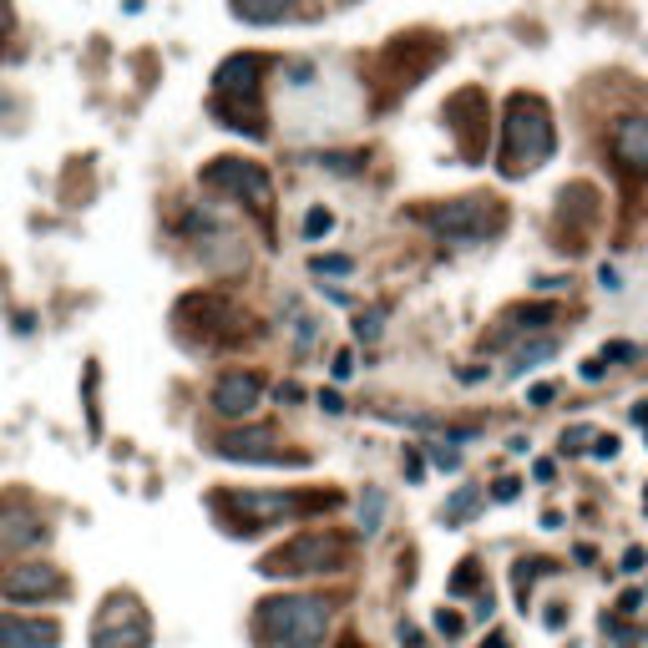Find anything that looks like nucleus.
Masks as SVG:
<instances>
[{"label": "nucleus", "mask_w": 648, "mask_h": 648, "mask_svg": "<svg viewBox=\"0 0 648 648\" xmlns=\"http://www.w3.org/2000/svg\"><path fill=\"white\" fill-rule=\"evenodd\" d=\"M557 137H552V117L537 97L512 92L507 102V122H502V178H527L552 157Z\"/></svg>", "instance_id": "1"}, {"label": "nucleus", "mask_w": 648, "mask_h": 648, "mask_svg": "<svg viewBox=\"0 0 648 648\" xmlns=\"http://www.w3.org/2000/svg\"><path fill=\"white\" fill-rule=\"evenodd\" d=\"M254 633L269 648H319L330 633V608L319 598H269L259 608Z\"/></svg>", "instance_id": "2"}, {"label": "nucleus", "mask_w": 648, "mask_h": 648, "mask_svg": "<svg viewBox=\"0 0 648 648\" xmlns=\"http://www.w3.org/2000/svg\"><path fill=\"white\" fill-rule=\"evenodd\" d=\"M259 76H264V56H233L218 66L213 76V97L228 127H249L254 137H264V117H259Z\"/></svg>", "instance_id": "3"}, {"label": "nucleus", "mask_w": 648, "mask_h": 648, "mask_svg": "<svg viewBox=\"0 0 648 648\" xmlns=\"http://www.w3.org/2000/svg\"><path fill=\"white\" fill-rule=\"evenodd\" d=\"M426 223L446 238V243H481L486 233H497L507 223V208L497 198H456V203H441L426 213Z\"/></svg>", "instance_id": "4"}, {"label": "nucleus", "mask_w": 648, "mask_h": 648, "mask_svg": "<svg viewBox=\"0 0 648 648\" xmlns=\"http://www.w3.org/2000/svg\"><path fill=\"white\" fill-rule=\"evenodd\" d=\"M330 562H340V542L324 537V532H309V537H294L289 547L269 552L259 562V573H269V578H299V573H330Z\"/></svg>", "instance_id": "5"}, {"label": "nucleus", "mask_w": 648, "mask_h": 648, "mask_svg": "<svg viewBox=\"0 0 648 648\" xmlns=\"http://www.w3.org/2000/svg\"><path fill=\"white\" fill-rule=\"evenodd\" d=\"M147 638H152V623L137 608V598H112L97 618L92 648H147Z\"/></svg>", "instance_id": "6"}, {"label": "nucleus", "mask_w": 648, "mask_h": 648, "mask_svg": "<svg viewBox=\"0 0 648 648\" xmlns=\"http://www.w3.org/2000/svg\"><path fill=\"white\" fill-rule=\"evenodd\" d=\"M203 183H208V188H223V193H233V198H249L254 208H269V203H274L269 173L259 168V162H249V157H218L213 168L203 173Z\"/></svg>", "instance_id": "7"}, {"label": "nucleus", "mask_w": 648, "mask_h": 648, "mask_svg": "<svg viewBox=\"0 0 648 648\" xmlns=\"http://www.w3.org/2000/svg\"><path fill=\"white\" fill-rule=\"evenodd\" d=\"M446 122H451L456 152L476 162V157L486 152V97L471 92V102H466V92H456V97L446 102Z\"/></svg>", "instance_id": "8"}, {"label": "nucleus", "mask_w": 648, "mask_h": 648, "mask_svg": "<svg viewBox=\"0 0 648 648\" xmlns=\"http://www.w3.org/2000/svg\"><path fill=\"white\" fill-rule=\"evenodd\" d=\"M0 593L21 598V603H46V598L66 593V583H61L56 567H46V562H21V567H11V573L0 578Z\"/></svg>", "instance_id": "9"}, {"label": "nucleus", "mask_w": 648, "mask_h": 648, "mask_svg": "<svg viewBox=\"0 0 648 648\" xmlns=\"http://www.w3.org/2000/svg\"><path fill=\"white\" fill-rule=\"evenodd\" d=\"M259 395H264V385H259V375H243V370H233V375H223L218 385H213V411L218 416H254L259 411Z\"/></svg>", "instance_id": "10"}, {"label": "nucleus", "mask_w": 648, "mask_h": 648, "mask_svg": "<svg viewBox=\"0 0 648 648\" xmlns=\"http://www.w3.org/2000/svg\"><path fill=\"white\" fill-rule=\"evenodd\" d=\"M61 623L56 618H21V613H0V648H56Z\"/></svg>", "instance_id": "11"}, {"label": "nucleus", "mask_w": 648, "mask_h": 648, "mask_svg": "<svg viewBox=\"0 0 648 648\" xmlns=\"http://www.w3.org/2000/svg\"><path fill=\"white\" fill-rule=\"evenodd\" d=\"M613 157L623 162L628 173L648 178V117L643 112L618 117V127H613Z\"/></svg>", "instance_id": "12"}, {"label": "nucleus", "mask_w": 648, "mask_h": 648, "mask_svg": "<svg viewBox=\"0 0 648 648\" xmlns=\"http://www.w3.org/2000/svg\"><path fill=\"white\" fill-rule=\"evenodd\" d=\"M269 446H274L269 431H238V436H223V441H218V451H223L228 461H279V451H269Z\"/></svg>", "instance_id": "13"}, {"label": "nucleus", "mask_w": 648, "mask_h": 648, "mask_svg": "<svg viewBox=\"0 0 648 648\" xmlns=\"http://www.w3.org/2000/svg\"><path fill=\"white\" fill-rule=\"evenodd\" d=\"M233 16L249 26H274L289 16V0H233Z\"/></svg>", "instance_id": "14"}, {"label": "nucleus", "mask_w": 648, "mask_h": 648, "mask_svg": "<svg viewBox=\"0 0 648 648\" xmlns=\"http://www.w3.org/2000/svg\"><path fill=\"white\" fill-rule=\"evenodd\" d=\"M557 355V340H532V345H522L517 355H512V370L507 375H527L532 365H542V360H552Z\"/></svg>", "instance_id": "15"}, {"label": "nucleus", "mask_w": 648, "mask_h": 648, "mask_svg": "<svg viewBox=\"0 0 648 648\" xmlns=\"http://www.w3.org/2000/svg\"><path fill=\"white\" fill-rule=\"evenodd\" d=\"M385 522V492H375V486H365V497H360V532L375 537Z\"/></svg>", "instance_id": "16"}, {"label": "nucleus", "mask_w": 648, "mask_h": 648, "mask_svg": "<svg viewBox=\"0 0 648 648\" xmlns=\"http://www.w3.org/2000/svg\"><path fill=\"white\" fill-rule=\"evenodd\" d=\"M476 507H481V492H476V486H466V492H456V497L446 502V512H441V517H446V527H456V522H466Z\"/></svg>", "instance_id": "17"}, {"label": "nucleus", "mask_w": 648, "mask_h": 648, "mask_svg": "<svg viewBox=\"0 0 648 648\" xmlns=\"http://www.w3.org/2000/svg\"><path fill=\"white\" fill-rule=\"evenodd\" d=\"M471 588H476V562H461V573L446 583V593H451V598H461V593H471Z\"/></svg>", "instance_id": "18"}, {"label": "nucleus", "mask_w": 648, "mask_h": 648, "mask_svg": "<svg viewBox=\"0 0 648 648\" xmlns=\"http://www.w3.org/2000/svg\"><path fill=\"white\" fill-rule=\"evenodd\" d=\"M330 228H335V218H330V213H324V208H309V218H304V233H309V238L330 233Z\"/></svg>", "instance_id": "19"}, {"label": "nucleus", "mask_w": 648, "mask_h": 648, "mask_svg": "<svg viewBox=\"0 0 648 648\" xmlns=\"http://www.w3.org/2000/svg\"><path fill=\"white\" fill-rule=\"evenodd\" d=\"M380 319H385L380 309H370V314H360V324H355V335H360V340H380Z\"/></svg>", "instance_id": "20"}, {"label": "nucleus", "mask_w": 648, "mask_h": 648, "mask_svg": "<svg viewBox=\"0 0 648 648\" xmlns=\"http://www.w3.org/2000/svg\"><path fill=\"white\" fill-rule=\"evenodd\" d=\"M431 461H436L441 471H456V466H461V451H446V441H436V446H431Z\"/></svg>", "instance_id": "21"}, {"label": "nucleus", "mask_w": 648, "mask_h": 648, "mask_svg": "<svg viewBox=\"0 0 648 648\" xmlns=\"http://www.w3.org/2000/svg\"><path fill=\"white\" fill-rule=\"evenodd\" d=\"M395 633H400V643H405V648H431V643L421 638V628H416V623H400Z\"/></svg>", "instance_id": "22"}, {"label": "nucleus", "mask_w": 648, "mask_h": 648, "mask_svg": "<svg viewBox=\"0 0 648 648\" xmlns=\"http://www.w3.org/2000/svg\"><path fill=\"white\" fill-rule=\"evenodd\" d=\"M350 259H314V274H350Z\"/></svg>", "instance_id": "23"}, {"label": "nucleus", "mask_w": 648, "mask_h": 648, "mask_svg": "<svg viewBox=\"0 0 648 648\" xmlns=\"http://www.w3.org/2000/svg\"><path fill=\"white\" fill-rule=\"evenodd\" d=\"M593 456H598V461H613V456H618V436H598V441H593Z\"/></svg>", "instance_id": "24"}, {"label": "nucleus", "mask_w": 648, "mask_h": 648, "mask_svg": "<svg viewBox=\"0 0 648 648\" xmlns=\"http://www.w3.org/2000/svg\"><path fill=\"white\" fill-rule=\"evenodd\" d=\"M330 370H335V380H350V370H355V355H350V350H340Z\"/></svg>", "instance_id": "25"}, {"label": "nucleus", "mask_w": 648, "mask_h": 648, "mask_svg": "<svg viewBox=\"0 0 648 648\" xmlns=\"http://www.w3.org/2000/svg\"><path fill=\"white\" fill-rule=\"evenodd\" d=\"M436 628H441V633H446V638H456V633H461V628H466V623H461V618H456V613H446V608H441V618H436Z\"/></svg>", "instance_id": "26"}, {"label": "nucleus", "mask_w": 648, "mask_h": 648, "mask_svg": "<svg viewBox=\"0 0 648 648\" xmlns=\"http://www.w3.org/2000/svg\"><path fill=\"white\" fill-rule=\"evenodd\" d=\"M319 405H324L330 416H340V411H345V400H340V395H319Z\"/></svg>", "instance_id": "27"}, {"label": "nucleus", "mask_w": 648, "mask_h": 648, "mask_svg": "<svg viewBox=\"0 0 648 648\" xmlns=\"http://www.w3.org/2000/svg\"><path fill=\"white\" fill-rule=\"evenodd\" d=\"M623 567H628V573H638V567H643V547H628V557H623Z\"/></svg>", "instance_id": "28"}, {"label": "nucleus", "mask_w": 648, "mask_h": 648, "mask_svg": "<svg viewBox=\"0 0 648 648\" xmlns=\"http://www.w3.org/2000/svg\"><path fill=\"white\" fill-rule=\"evenodd\" d=\"M633 421H638V426H648V400H638V405H633Z\"/></svg>", "instance_id": "29"}, {"label": "nucleus", "mask_w": 648, "mask_h": 648, "mask_svg": "<svg viewBox=\"0 0 648 648\" xmlns=\"http://www.w3.org/2000/svg\"><path fill=\"white\" fill-rule=\"evenodd\" d=\"M492 648H507V638H492Z\"/></svg>", "instance_id": "30"}]
</instances>
